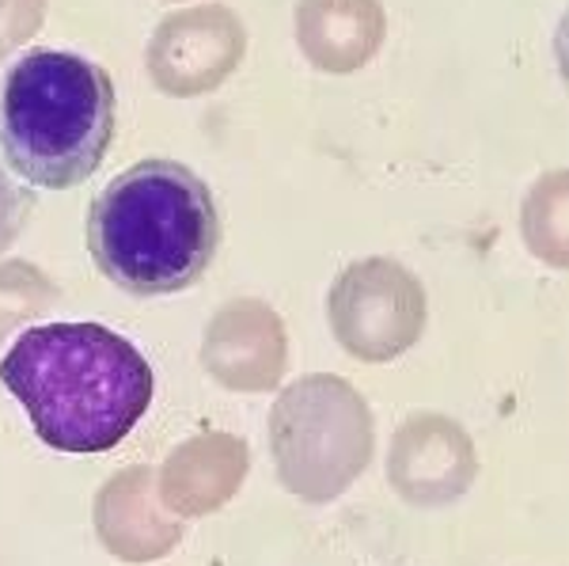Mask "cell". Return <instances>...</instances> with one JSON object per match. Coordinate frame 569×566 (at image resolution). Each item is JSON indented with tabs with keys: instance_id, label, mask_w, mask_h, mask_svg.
I'll list each match as a JSON object with an SVG mask.
<instances>
[{
	"instance_id": "obj_1",
	"label": "cell",
	"mask_w": 569,
	"mask_h": 566,
	"mask_svg": "<svg viewBox=\"0 0 569 566\" xmlns=\"http://www.w3.org/2000/svg\"><path fill=\"white\" fill-rule=\"evenodd\" d=\"M0 385L58 453L122 445L152 404V365L103 324H42L23 331L0 361Z\"/></svg>"
},
{
	"instance_id": "obj_3",
	"label": "cell",
	"mask_w": 569,
	"mask_h": 566,
	"mask_svg": "<svg viewBox=\"0 0 569 566\" xmlns=\"http://www.w3.org/2000/svg\"><path fill=\"white\" fill-rule=\"evenodd\" d=\"M114 145V80L72 50H27L0 85L4 163L34 190H72Z\"/></svg>"
},
{
	"instance_id": "obj_2",
	"label": "cell",
	"mask_w": 569,
	"mask_h": 566,
	"mask_svg": "<svg viewBox=\"0 0 569 566\" xmlns=\"http://www.w3.org/2000/svg\"><path fill=\"white\" fill-rule=\"evenodd\" d=\"M220 248L209 182L179 160H141L96 195L88 251L99 274L130 297H168L198 286Z\"/></svg>"
},
{
	"instance_id": "obj_8",
	"label": "cell",
	"mask_w": 569,
	"mask_h": 566,
	"mask_svg": "<svg viewBox=\"0 0 569 566\" xmlns=\"http://www.w3.org/2000/svg\"><path fill=\"white\" fill-rule=\"evenodd\" d=\"M46 0H0V61L42 23Z\"/></svg>"
},
{
	"instance_id": "obj_5",
	"label": "cell",
	"mask_w": 569,
	"mask_h": 566,
	"mask_svg": "<svg viewBox=\"0 0 569 566\" xmlns=\"http://www.w3.org/2000/svg\"><path fill=\"white\" fill-rule=\"evenodd\" d=\"M247 53L240 16L224 4L187 8L156 27L149 42V72L156 88L176 99H194L224 85Z\"/></svg>"
},
{
	"instance_id": "obj_6",
	"label": "cell",
	"mask_w": 569,
	"mask_h": 566,
	"mask_svg": "<svg viewBox=\"0 0 569 566\" xmlns=\"http://www.w3.org/2000/svg\"><path fill=\"white\" fill-rule=\"evenodd\" d=\"M292 27L311 66L350 77L376 58L388 34V12L380 0H300Z\"/></svg>"
},
{
	"instance_id": "obj_4",
	"label": "cell",
	"mask_w": 569,
	"mask_h": 566,
	"mask_svg": "<svg viewBox=\"0 0 569 566\" xmlns=\"http://www.w3.org/2000/svg\"><path fill=\"white\" fill-rule=\"evenodd\" d=\"M330 324L338 342L365 361L402 354L426 327L421 281L395 259L350 262L330 286Z\"/></svg>"
},
{
	"instance_id": "obj_7",
	"label": "cell",
	"mask_w": 569,
	"mask_h": 566,
	"mask_svg": "<svg viewBox=\"0 0 569 566\" xmlns=\"http://www.w3.org/2000/svg\"><path fill=\"white\" fill-rule=\"evenodd\" d=\"M31 214H34L31 187L16 182L4 171V163H0V255L20 240V232L27 228V221H31Z\"/></svg>"
}]
</instances>
